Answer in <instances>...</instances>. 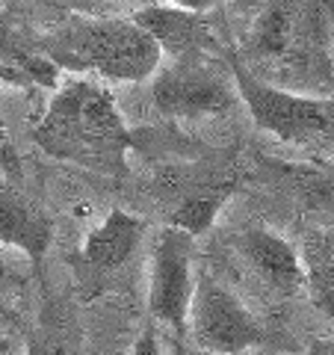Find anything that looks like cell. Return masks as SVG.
<instances>
[{
    "label": "cell",
    "mask_w": 334,
    "mask_h": 355,
    "mask_svg": "<svg viewBox=\"0 0 334 355\" xmlns=\"http://www.w3.org/2000/svg\"><path fill=\"white\" fill-rule=\"evenodd\" d=\"M33 139L51 157L109 178L128 175V154L137 146L113 92L86 77L60 80Z\"/></svg>",
    "instance_id": "6da1fadb"
},
{
    "label": "cell",
    "mask_w": 334,
    "mask_h": 355,
    "mask_svg": "<svg viewBox=\"0 0 334 355\" xmlns=\"http://www.w3.org/2000/svg\"><path fill=\"white\" fill-rule=\"evenodd\" d=\"M39 53L60 71H95L125 83L151 80L163 62L157 42L130 18H80L44 36Z\"/></svg>",
    "instance_id": "7a4b0ae2"
},
{
    "label": "cell",
    "mask_w": 334,
    "mask_h": 355,
    "mask_svg": "<svg viewBox=\"0 0 334 355\" xmlns=\"http://www.w3.org/2000/svg\"><path fill=\"white\" fill-rule=\"evenodd\" d=\"M240 101L246 104L252 121L263 133L287 142V146H310V142L334 139V95H296L290 89L272 86L246 69L237 53L228 57Z\"/></svg>",
    "instance_id": "3957f363"
},
{
    "label": "cell",
    "mask_w": 334,
    "mask_h": 355,
    "mask_svg": "<svg viewBox=\"0 0 334 355\" xmlns=\"http://www.w3.org/2000/svg\"><path fill=\"white\" fill-rule=\"evenodd\" d=\"M148 95L154 110L166 119H219L243 104L228 60L160 65Z\"/></svg>",
    "instance_id": "277c9868"
},
{
    "label": "cell",
    "mask_w": 334,
    "mask_h": 355,
    "mask_svg": "<svg viewBox=\"0 0 334 355\" xmlns=\"http://www.w3.org/2000/svg\"><path fill=\"white\" fill-rule=\"evenodd\" d=\"M240 172L234 163L204 160L169 166L160 175V198L166 205V228L184 231L189 237L207 234L219 210L237 193Z\"/></svg>",
    "instance_id": "5b68a950"
},
{
    "label": "cell",
    "mask_w": 334,
    "mask_h": 355,
    "mask_svg": "<svg viewBox=\"0 0 334 355\" xmlns=\"http://www.w3.org/2000/svg\"><path fill=\"white\" fill-rule=\"evenodd\" d=\"M186 331L195 347L210 355H243L270 340L263 323L243 305V299L204 272L195 279Z\"/></svg>",
    "instance_id": "8992f818"
},
{
    "label": "cell",
    "mask_w": 334,
    "mask_h": 355,
    "mask_svg": "<svg viewBox=\"0 0 334 355\" xmlns=\"http://www.w3.org/2000/svg\"><path fill=\"white\" fill-rule=\"evenodd\" d=\"M195 240L175 228H163L154 243L151 258V284H148V311L151 320L184 335L189 323V305L195 293L193 275Z\"/></svg>",
    "instance_id": "52a82bcc"
},
{
    "label": "cell",
    "mask_w": 334,
    "mask_h": 355,
    "mask_svg": "<svg viewBox=\"0 0 334 355\" xmlns=\"http://www.w3.org/2000/svg\"><path fill=\"white\" fill-rule=\"evenodd\" d=\"M139 30L157 42L160 53H169L172 62H198V60H228L207 6L184 3H146L130 15Z\"/></svg>",
    "instance_id": "ba28073f"
},
{
    "label": "cell",
    "mask_w": 334,
    "mask_h": 355,
    "mask_svg": "<svg viewBox=\"0 0 334 355\" xmlns=\"http://www.w3.org/2000/svg\"><path fill=\"white\" fill-rule=\"evenodd\" d=\"M237 249L272 291L296 296L305 291V263L290 240L275 234L272 228H246L237 237Z\"/></svg>",
    "instance_id": "9c48e42d"
},
{
    "label": "cell",
    "mask_w": 334,
    "mask_h": 355,
    "mask_svg": "<svg viewBox=\"0 0 334 355\" xmlns=\"http://www.w3.org/2000/svg\"><path fill=\"white\" fill-rule=\"evenodd\" d=\"M142 237H146V219L128 214V210H109L101 225H95L83 240L80 249V266L92 279L121 270L133 254H137Z\"/></svg>",
    "instance_id": "30bf717a"
},
{
    "label": "cell",
    "mask_w": 334,
    "mask_h": 355,
    "mask_svg": "<svg viewBox=\"0 0 334 355\" xmlns=\"http://www.w3.org/2000/svg\"><path fill=\"white\" fill-rule=\"evenodd\" d=\"M53 243V222L30 196L9 184H0V246L24 252L33 263H42Z\"/></svg>",
    "instance_id": "8fae6325"
},
{
    "label": "cell",
    "mask_w": 334,
    "mask_h": 355,
    "mask_svg": "<svg viewBox=\"0 0 334 355\" xmlns=\"http://www.w3.org/2000/svg\"><path fill=\"white\" fill-rule=\"evenodd\" d=\"M305 293L319 314L334 320V228H314L302 243Z\"/></svg>",
    "instance_id": "7c38bea8"
},
{
    "label": "cell",
    "mask_w": 334,
    "mask_h": 355,
    "mask_svg": "<svg viewBox=\"0 0 334 355\" xmlns=\"http://www.w3.org/2000/svg\"><path fill=\"white\" fill-rule=\"evenodd\" d=\"M299 12L302 6L270 3L261 9L252 27V53L261 60H278L293 53L299 42Z\"/></svg>",
    "instance_id": "4fadbf2b"
},
{
    "label": "cell",
    "mask_w": 334,
    "mask_h": 355,
    "mask_svg": "<svg viewBox=\"0 0 334 355\" xmlns=\"http://www.w3.org/2000/svg\"><path fill=\"white\" fill-rule=\"evenodd\" d=\"M0 65L21 71L33 86L42 89L60 86V69L48 57H42L39 48H33V44L21 39L6 18H0Z\"/></svg>",
    "instance_id": "5bb4252c"
},
{
    "label": "cell",
    "mask_w": 334,
    "mask_h": 355,
    "mask_svg": "<svg viewBox=\"0 0 334 355\" xmlns=\"http://www.w3.org/2000/svg\"><path fill=\"white\" fill-rule=\"evenodd\" d=\"M290 184L305 214L322 219L326 228H334V163L290 169Z\"/></svg>",
    "instance_id": "9a60e30c"
},
{
    "label": "cell",
    "mask_w": 334,
    "mask_h": 355,
    "mask_svg": "<svg viewBox=\"0 0 334 355\" xmlns=\"http://www.w3.org/2000/svg\"><path fill=\"white\" fill-rule=\"evenodd\" d=\"M130 355H163V349H160V335H157V329H154V326L142 329V335L137 338V343H133Z\"/></svg>",
    "instance_id": "2e32d148"
},
{
    "label": "cell",
    "mask_w": 334,
    "mask_h": 355,
    "mask_svg": "<svg viewBox=\"0 0 334 355\" xmlns=\"http://www.w3.org/2000/svg\"><path fill=\"white\" fill-rule=\"evenodd\" d=\"M6 86H21V89H30L33 83L27 80L21 71L15 69H9V65H0V89H6Z\"/></svg>",
    "instance_id": "e0dca14e"
},
{
    "label": "cell",
    "mask_w": 334,
    "mask_h": 355,
    "mask_svg": "<svg viewBox=\"0 0 334 355\" xmlns=\"http://www.w3.org/2000/svg\"><path fill=\"white\" fill-rule=\"evenodd\" d=\"M308 355H334V338H317V340H310Z\"/></svg>",
    "instance_id": "ac0fdd59"
},
{
    "label": "cell",
    "mask_w": 334,
    "mask_h": 355,
    "mask_svg": "<svg viewBox=\"0 0 334 355\" xmlns=\"http://www.w3.org/2000/svg\"><path fill=\"white\" fill-rule=\"evenodd\" d=\"M27 355H53L48 347H44L42 340H36V338H30V343H27Z\"/></svg>",
    "instance_id": "d6986e66"
},
{
    "label": "cell",
    "mask_w": 334,
    "mask_h": 355,
    "mask_svg": "<svg viewBox=\"0 0 334 355\" xmlns=\"http://www.w3.org/2000/svg\"><path fill=\"white\" fill-rule=\"evenodd\" d=\"M0 139H6V125H3V119H0Z\"/></svg>",
    "instance_id": "ffe728a7"
}]
</instances>
